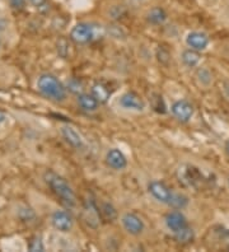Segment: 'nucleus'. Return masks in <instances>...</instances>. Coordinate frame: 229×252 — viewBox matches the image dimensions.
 <instances>
[{
	"label": "nucleus",
	"mask_w": 229,
	"mask_h": 252,
	"mask_svg": "<svg viewBox=\"0 0 229 252\" xmlns=\"http://www.w3.org/2000/svg\"><path fill=\"white\" fill-rule=\"evenodd\" d=\"M43 180L47 184L51 191L59 199L61 200V203L65 204L69 208H73L76 205L78 200H76V195L70 188V185L67 184L65 179H63L60 175H58L54 171H47L43 175Z\"/></svg>",
	"instance_id": "nucleus-1"
},
{
	"label": "nucleus",
	"mask_w": 229,
	"mask_h": 252,
	"mask_svg": "<svg viewBox=\"0 0 229 252\" xmlns=\"http://www.w3.org/2000/svg\"><path fill=\"white\" fill-rule=\"evenodd\" d=\"M37 88L45 97L52 101L61 102L66 98V88L52 74H42L37 80Z\"/></svg>",
	"instance_id": "nucleus-2"
},
{
	"label": "nucleus",
	"mask_w": 229,
	"mask_h": 252,
	"mask_svg": "<svg viewBox=\"0 0 229 252\" xmlns=\"http://www.w3.org/2000/svg\"><path fill=\"white\" fill-rule=\"evenodd\" d=\"M97 36V27H93L88 23H79L71 30V40L78 45H86L95 40Z\"/></svg>",
	"instance_id": "nucleus-3"
},
{
	"label": "nucleus",
	"mask_w": 229,
	"mask_h": 252,
	"mask_svg": "<svg viewBox=\"0 0 229 252\" xmlns=\"http://www.w3.org/2000/svg\"><path fill=\"white\" fill-rule=\"evenodd\" d=\"M82 219L84 220L88 227L98 228L99 225V220H101V212L97 208L96 203L93 201V199H87L84 200L82 208Z\"/></svg>",
	"instance_id": "nucleus-4"
},
{
	"label": "nucleus",
	"mask_w": 229,
	"mask_h": 252,
	"mask_svg": "<svg viewBox=\"0 0 229 252\" xmlns=\"http://www.w3.org/2000/svg\"><path fill=\"white\" fill-rule=\"evenodd\" d=\"M177 175L180 182H182V184L186 185V186H190V188H196V186H198L202 181L201 172H200L196 167L190 166V164L181 167V168L178 169Z\"/></svg>",
	"instance_id": "nucleus-5"
},
{
	"label": "nucleus",
	"mask_w": 229,
	"mask_h": 252,
	"mask_svg": "<svg viewBox=\"0 0 229 252\" xmlns=\"http://www.w3.org/2000/svg\"><path fill=\"white\" fill-rule=\"evenodd\" d=\"M148 190H149L150 195L156 200H158L159 203H163V204H168L171 201L172 199V192L169 190L167 185L164 182H161V181H152L148 186Z\"/></svg>",
	"instance_id": "nucleus-6"
},
{
	"label": "nucleus",
	"mask_w": 229,
	"mask_h": 252,
	"mask_svg": "<svg viewBox=\"0 0 229 252\" xmlns=\"http://www.w3.org/2000/svg\"><path fill=\"white\" fill-rule=\"evenodd\" d=\"M121 223L128 233L132 236H139L144 231V223L134 213H126L121 218Z\"/></svg>",
	"instance_id": "nucleus-7"
},
{
	"label": "nucleus",
	"mask_w": 229,
	"mask_h": 252,
	"mask_svg": "<svg viewBox=\"0 0 229 252\" xmlns=\"http://www.w3.org/2000/svg\"><path fill=\"white\" fill-rule=\"evenodd\" d=\"M51 223L59 232H69L73 228V218L65 210H56L51 217Z\"/></svg>",
	"instance_id": "nucleus-8"
},
{
	"label": "nucleus",
	"mask_w": 229,
	"mask_h": 252,
	"mask_svg": "<svg viewBox=\"0 0 229 252\" xmlns=\"http://www.w3.org/2000/svg\"><path fill=\"white\" fill-rule=\"evenodd\" d=\"M172 112L181 123H187L194 115V107L186 99H181V101L174 102L172 106Z\"/></svg>",
	"instance_id": "nucleus-9"
},
{
	"label": "nucleus",
	"mask_w": 229,
	"mask_h": 252,
	"mask_svg": "<svg viewBox=\"0 0 229 252\" xmlns=\"http://www.w3.org/2000/svg\"><path fill=\"white\" fill-rule=\"evenodd\" d=\"M120 105L126 110H134V111H143L145 107V103L141 99L139 94L135 92H128L122 95L120 98Z\"/></svg>",
	"instance_id": "nucleus-10"
},
{
	"label": "nucleus",
	"mask_w": 229,
	"mask_h": 252,
	"mask_svg": "<svg viewBox=\"0 0 229 252\" xmlns=\"http://www.w3.org/2000/svg\"><path fill=\"white\" fill-rule=\"evenodd\" d=\"M106 163L107 166L111 167L112 169L119 171V169H124L128 166V159L119 149H111L106 156Z\"/></svg>",
	"instance_id": "nucleus-11"
},
{
	"label": "nucleus",
	"mask_w": 229,
	"mask_h": 252,
	"mask_svg": "<svg viewBox=\"0 0 229 252\" xmlns=\"http://www.w3.org/2000/svg\"><path fill=\"white\" fill-rule=\"evenodd\" d=\"M165 225L172 232H177L182 228L187 227V220L181 212H171L165 217Z\"/></svg>",
	"instance_id": "nucleus-12"
},
{
	"label": "nucleus",
	"mask_w": 229,
	"mask_h": 252,
	"mask_svg": "<svg viewBox=\"0 0 229 252\" xmlns=\"http://www.w3.org/2000/svg\"><path fill=\"white\" fill-rule=\"evenodd\" d=\"M186 42L191 49L197 50V51H202V50L206 49L209 43L208 36L201 32H191L189 33L186 38Z\"/></svg>",
	"instance_id": "nucleus-13"
},
{
	"label": "nucleus",
	"mask_w": 229,
	"mask_h": 252,
	"mask_svg": "<svg viewBox=\"0 0 229 252\" xmlns=\"http://www.w3.org/2000/svg\"><path fill=\"white\" fill-rule=\"evenodd\" d=\"M61 134H63V138L65 139V142L70 147L75 148V149H80L84 145V142H83L82 136L79 135V132L75 131L70 126H64L61 129Z\"/></svg>",
	"instance_id": "nucleus-14"
},
{
	"label": "nucleus",
	"mask_w": 229,
	"mask_h": 252,
	"mask_svg": "<svg viewBox=\"0 0 229 252\" xmlns=\"http://www.w3.org/2000/svg\"><path fill=\"white\" fill-rule=\"evenodd\" d=\"M91 94L97 99L98 103H106V102L110 99L111 91L104 83H102V82H97V83H95L93 86H92Z\"/></svg>",
	"instance_id": "nucleus-15"
},
{
	"label": "nucleus",
	"mask_w": 229,
	"mask_h": 252,
	"mask_svg": "<svg viewBox=\"0 0 229 252\" xmlns=\"http://www.w3.org/2000/svg\"><path fill=\"white\" fill-rule=\"evenodd\" d=\"M78 103L87 112H93V111L97 110L98 105H99L93 95L87 94V93H82V94L78 95Z\"/></svg>",
	"instance_id": "nucleus-16"
},
{
	"label": "nucleus",
	"mask_w": 229,
	"mask_h": 252,
	"mask_svg": "<svg viewBox=\"0 0 229 252\" xmlns=\"http://www.w3.org/2000/svg\"><path fill=\"white\" fill-rule=\"evenodd\" d=\"M174 238H176V241H177L178 243H181V245H189V243L193 242L194 238H195V233H194L193 229L187 225V227L182 228L180 231L174 232Z\"/></svg>",
	"instance_id": "nucleus-17"
},
{
	"label": "nucleus",
	"mask_w": 229,
	"mask_h": 252,
	"mask_svg": "<svg viewBox=\"0 0 229 252\" xmlns=\"http://www.w3.org/2000/svg\"><path fill=\"white\" fill-rule=\"evenodd\" d=\"M147 17L149 23H152V25H157V26L164 23L165 19H167V14H165V12L162 9V8H159V6L153 8V9L148 13Z\"/></svg>",
	"instance_id": "nucleus-18"
},
{
	"label": "nucleus",
	"mask_w": 229,
	"mask_h": 252,
	"mask_svg": "<svg viewBox=\"0 0 229 252\" xmlns=\"http://www.w3.org/2000/svg\"><path fill=\"white\" fill-rule=\"evenodd\" d=\"M101 218L106 221H113L117 219V210L111 203H103L101 205Z\"/></svg>",
	"instance_id": "nucleus-19"
},
{
	"label": "nucleus",
	"mask_w": 229,
	"mask_h": 252,
	"mask_svg": "<svg viewBox=\"0 0 229 252\" xmlns=\"http://www.w3.org/2000/svg\"><path fill=\"white\" fill-rule=\"evenodd\" d=\"M182 62L187 66H195L200 62V54H198L197 50H185L182 53Z\"/></svg>",
	"instance_id": "nucleus-20"
},
{
	"label": "nucleus",
	"mask_w": 229,
	"mask_h": 252,
	"mask_svg": "<svg viewBox=\"0 0 229 252\" xmlns=\"http://www.w3.org/2000/svg\"><path fill=\"white\" fill-rule=\"evenodd\" d=\"M150 103H152L153 110L158 112V114H165L167 112V107H165V103L163 101V97L161 94H154L152 95V98H150Z\"/></svg>",
	"instance_id": "nucleus-21"
},
{
	"label": "nucleus",
	"mask_w": 229,
	"mask_h": 252,
	"mask_svg": "<svg viewBox=\"0 0 229 252\" xmlns=\"http://www.w3.org/2000/svg\"><path fill=\"white\" fill-rule=\"evenodd\" d=\"M187 204H189V199H187V196H185V195L182 194H174L173 192L171 201L168 203V205L172 206L173 209H183Z\"/></svg>",
	"instance_id": "nucleus-22"
},
{
	"label": "nucleus",
	"mask_w": 229,
	"mask_h": 252,
	"mask_svg": "<svg viewBox=\"0 0 229 252\" xmlns=\"http://www.w3.org/2000/svg\"><path fill=\"white\" fill-rule=\"evenodd\" d=\"M30 3L41 14H47L50 12V4L47 0H30Z\"/></svg>",
	"instance_id": "nucleus-23"
},
{
	"label": "nucleus",
	"mask_w": 229,
	"mask_h": 252,
	"mask_svg": "<svg viewBox=\"0 0 229 252\" xmlns=\"http://www.w3.org/2000/svg\"><path fill=\"white\" fill-rule=\"evenodd\" d=\"M28 250H30V251H33V252L43 251V250H45V247H43L42 240H41L40 237L36 236L30 241V243H28Z\"/></svg>",
	"instance_id": "nucleus-24"
},
{
	"label": "nucleus",
	"mask_w": 229,
	"mask_h": 252,
	"mask_svg": "<svg viewBox=\"0 0 229 252\" xmlns=\"http://www.w3.org/2000/svg\"><path fill=\"white\" fill-rule=\"evenodd\" d=\"M67 90L70 91L71 93H75V94H82L83 92V84L80 83L78 79H71L70 82H67Z\"/></svg>",
	"instance_id": "nucleus-25"
},
{
	"label": "nucleus",
	"mask_w": 229,
	"mask_h": 252,
	"mask_svg": "<svg viewBox=\"0 0 229 252\" xmlns=\"http://www.w3.org/2000/svg\"><path fill=\"white\" fill-rule=\"evenodd\" d=\"M58 53L61 58H66L67 53H69V45L65 38H60L58 42Z\"/></svg>",
	"instance_id": "nucleus-26"
},
{
	"label": "nucleus",
	"mask_w": 229,
	"mask_h": 252,
	"mask_svg": "<svg viewBox=\"0 0 229 252\" xmlns=\"http://www.w3.org/2000/svg\"><path fill=\"white\" fill-rule=\"evenodd\" d=\"M10 5L13 9L22 10L26 6V0H10Z\"/></svg>",
	"instance_id": "nucleus-27"
},
{
	"label": "nucleus",
	"mask_w": 229,
	"mask_h": 252,
	"mask_svg": "<svg viewBox=\"0 0 229 252\" xmlns=\"http://www.w3.org/2000/svg\"><path fill=\"white\" fill-rule=\"evenodd\" d=\"M6 119H8V117H6V115L4 114L3 111L0 110V125H1V124H4L6 121Z\"/></svg>",
	"instance_id": "nucleus-28"
},
{
	"label": "nucleus",
	"mask_w": 229,
	"mask_h": 252,
	"mask_svg": "<svg viewBox=\"0 0 229 252\" xmlns=\"http://www.w3.org/2000/svg\"><path fill=\"white\" fill-rule=\"evenodd\" d=\"M3 25H1V22H0V32L3 31ZM0 47H1V37H0Z\"/></svg>",
	"instance_id": "nucleus-29"
},
{
	"label": "nucleus",
	"mask_w": 229,
	"mask_h": 252,
	"mask_svg": "<svg viewBox=\"0 0 229 252\" xmlns=\"http://www.w3.org/2000/svg\"><path fill=\"white\" fill-rule=\"evenodd\" d=\"M226 151H227V153H228V156H229V140L227 142V144H226Z\"/></svg>",
	"instance_id": "nucleus-30"
}]
</instances>
